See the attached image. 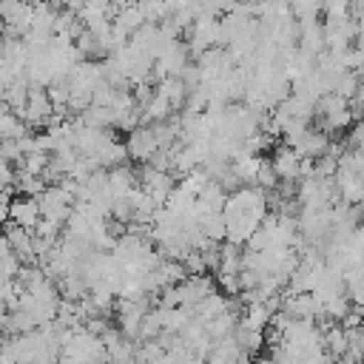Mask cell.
<instances>
[{
    "label": "cell",
    "instance_id": "3957f363",
    "mask_svg": "<svg viewBox=\"0 0 364 364\" xmlns=\"http://www.w3.org/2000/svg\"><path fill=\"white\" fill-rule=\"evenodd\" d=\"M40 205L31 196H14L9 202V225H17L23 230H34L40 222Z\"/></svg>",
    "mask_w": 364,
    "mask_h": 364
},
{
    "label": "cell",
    "instance_id": "6da1fadb",
    "mask_svg": "<svg viewBox=\"0 0 364 364\" xmlns=\"http://www.w3.org/2000/svg\"><path fill=\"white\" fill-rule=\"evenodd\" d=\"M125 151H128V159H136V162H142V165L151 162V156L159 151L154 128H151V125L134 128V131L128 134V139H125Z\"/></svg>",
    "mask_w": 364,
    "mask_h": 364
},
{
    "label": "cell",
    "instance_id": "7a4b0ae2",
    "mask_svg": "<svg viewBox=\"0 0 364 364\" xmlns=\"http://www.w3.org/2000/svg\"><path fill=\"white\" fill-rule=\"evenodd\" d=\"M273 173L279 176V182H299V173H301V156L290 148V145H279L273 148V156L267 159Z\"/></svg>",
    "mask_w": 364,
    "mask_h": 364
},
{
    "label": "cell",
    "instance_id": "5b68a950",
    "mask_svg": "<svg viewBox=\"0 0 364 364\" xmlns=\"http://www.w3.org/2000/svg\"><path fill=\"white\" fill-rule=\"evenodd\" d=\"M205 361H208V364H247L250 355L239 350V344H236L233 336H225V338L213 341V347H210V353L205 355Z\"/></svg>",
    "mask_w": 364,
    "mask_h": 364
},
{
    "label": "cell",
    "instance_id": "8992f818",
    "mask_svg": "<svg viewBox=\"0 0 364 364\" xmlns=\"http://www.w3.org/2000/svg\"><path fill=\"white\" fill-rule=\"evenodd\" d=\"M262 162H264V156L242 151L236 159H230V171H233V176L239 179V185H253V182H256V173H259V168H262Z\"/></svg>",
    "mask_w": 364,
    "mask_h": 364
},
{
    "label": "cell",
    "instance_id": "52a82bcc",
    "mask_svg": "<svg viewBox=\"0 0 364 364\" xmlns=\"http://www.w3.org/2000/svg\"><path fill=\"white\" fill-rule=\"evenodd\" d=\"M341 364H364V361H350V358H341Z\"/></svg>",
    "mask_w": 364,
    "mask_h": 364
},
{
    "label": "cell",
    "instance_id": "277c9868",
    "mask_svg": "<svg viewBox=\"0 0 364 364\" xmlns=\"http://www.w3.org/2000/svg\"><path fill=\"white\" fill-rule=\"evenodd\" d=\"M301 159H318V156H324L327 151H330V136L324 134V131H313V128H307L293 145H290Z\"/></svg>",
    "mask_w": 364,
    "mask_h": 364
}]
</instances>
